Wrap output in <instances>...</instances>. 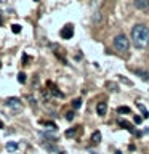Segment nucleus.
I'll use <instances>...</instances> for the list:
<instances>
[{
  "label": "nucleus",
  "instance_id": "ddd939ff",
  "mask_svg": "<svg viewBox=\"0 0 149 154\" xmlns=\"http://www.w3.org/2000/svg\"><path fill=\"white\" fill-rule=\"evenodd\" d=\"M18 82H21V84H24V82H26V74H24V72H19V75H18Z\"/></svg>",
  "mask_w": 149,
  "mask_h": 154
},
{
  "label": "nucleus",
  "instance_id": "9d476101",
  "mask_svg": "<svg viewBox=\"0 0 149 154\" xmlns=\"http://www.w3.org/2000/svg\"><path fill=\"white\" fill-rule=\"evenodd\" d=\"M117 112L119 114H130V112H132V109H130L128 106H120V108L117 109Z\"/></svg>",
  "mask_w": 149,
  "mask_h": 154
},
{
  "label": "nucleus",
  "instance_id": "9b49d317",
  "mask_svg": "<svg viewBox=\"0 0 149 154\" xmlns=\"http://www.w3.org/2000/svg\"><path fill=\"white\" fill-rule=\"evenodd\" d=\"M119 125L120 127H125V128H128V130H132V125H130L127 120H119Z\"/></svg>",
  "mask_w": 149,
  "mask_h": 154
},
{
  "label": "nucleus",
  "instance_id": "4be33fe9",
  "mask_svg": "<svg viewBox=\"0 0 149 154\" xmlns=\"http://www.w3.org/2000/svg\"><path fill=\"white\" fill-rule=\"evenodd\" d=\"M0 67H2V63H0Z\"/></svg>",
  "mask_w": 149,
  "mask_h": 154
},
{
  "label": "nucleus",
  "instance_id": "6ab92c4d",
  "mask_svg": "<svg viewBox=\"0 0 149 154\" xmlns=\"http://www.w3.org/2000/svg\"><path fill=\"white\" fill-rule=\"evenodd\" d=\"M141 117H138V116H135V124H141Z\"/></svg>",
  "mask_w": 149,
  "mask_h": 154
},
{
  "label": "nucleus",
  "instance_id": "2eb2a0df",
  "mask_svg": "<svg viewBox=\"0 0 149 154\" xmlns=\"http://www.w3.org/2000/svg\"><path fill=\"white\" fill-rule=\"evenodd\" d=\"M80 106H82V100H75L74 104H72V108H74V109H79Z\"/></svg>",
  "mask_w": 149,
  "mask_h": 154
},
{
  "label": "nucleus",
  "instance_id": "39448f33",
  "mask_svg": "<svg viewBox=\"0 0 149 154\" xmlns=\"http://www.w3.org/2000/svg\"><path fill=\"white\" fill-rule=\"evenodd\" d=\"M147 7H149V0H135V8L146 10Z\"/></svg>",
  "mask_w": 149,
  "mask_h": 154
},
{
  "label": "nucleus",
  "instance_id": "7ed1b4c3",
  "mask_svg": "<svg viewBox=\"0 0 149 154\" xmlns=\"http://www.w3.org/2000/svg\"><path fill=\"white\" fill-rule=\"evenodd\" d=\"M7 106L10 109H13V111H19L23 104H21V100L19 98H8L7 100Z\"/></svg>",
  "mask_w": 149,
  "mask_h": 154
},
{
  "label": "nucleus",
  "instance_id": "f03ea898",
  "mask_svg": "<svg viewBox=\"0 0 149 154\" xmlns=\"http://www.w3.org/2000/svg\"><path fill=\"white\" fill-rule=\"evenodd\" d=\"M114 48L119 53H127L130 48V38L125 34H119L114 37Z\"/></svg>",
  "mask_w": 149,
  "mask_h": 154
},
{
  "label": "nucleus",
  "instance_id": "1a4fd4ad",
  "mask_svg": "<svg viewBox=\"0 0 149 154\" xmlns=\"http://www.w3.org/2000/svg\"><path fill=\"white\" fill-rule=\"evenodd\" d=\"M101 141V133L99 132H95L93 135H91V143L96 144V143H99Z\"/></svg>",
  "mask_w": 149,
  "mask_h": 154
},
{
  "label": "nucleus",
  "instance_id": "4468645a",
  "mask_svg": "<svg viewBox=\"0 0 149 154\" xmlns=\"http://www.w3.org/2000/svg\"><path fill=\"white\" fill-rule=\"evenodd\" d=\"M101 21V11H96L93 16V23H99Z\"/></svg>",
  "mask_w": 149,
  "mask_h": 154
},
{
  "label": "nucleus",
  "instance_id": "20e7f679",
  "mask_svg": "<svg viewBox=\"0 0 149 154\" xmlns=\"http://www.w3.org/2000/svg\"><path fill=\"white\" fill-rule=\"evenodd\" d=\"M72 35H74V27H72L71 24H66V26L61 29V37L67 40V38H72Z\"/></svg>",
  "mask_w": 149,
  "mask_h": 154
},
{
  "label": "nucleus",
  "instance_id": "f8f14e48",
  "mask_svg": "<svg viewBox=\"0 0 149 154\" xmlns=\"http://www.w3.org/2000/svg\"><path fill=\"white\" fill-rule=\"evenodd\" d=\"M11 31H13L14 34H19V32H21V26H19V24H13V26H11Z\"/></svg>",
  "mask_w": 149,
  "mask_h": 154
},
{
  "label": "nucleus",
  "instance_id": "412c9836",
  "mask_svg": "<svg viewBox=\"0 0 149 154\" xmlns=\"http://www.w3.org/2000/svg\"><path fill=\"white\" fill-rule=\"evenodd\" d=\"M34 2H40V0H34Z\"/></svg>",
  "mask_w": 149,
  "mask_h": 154
},
{
  "label": "nucleus",
  "instance_id": "dca6fc26",
  "mask_svg": "<svg viewBox=\"0 0 149 154\" xmlns=\"http://www.w3.org/2000/svg\"><path fill=\"white\" fill-rule=\"evenodd\" d=\"M45 127H48V130H55L56 125L53 124V122H45Z\"/></svg>",
  "mask_w": 149,
  "mask_h": 154
},
{
  "label": "nucleus",
  "instance_id": "f257e3e1",
  "mask_svg": "<svg viewBox=\"0 0 149 154\" xmlns=\"http://www.w3.org/2000/svg\"><path fill=\"white\" fill-rule=\"evenodd\" d=\"M132 42L139 50L149 48V27L144 24H136L132 27Z\"/></svg>",
  "mask_w": 149,
  "mask_h": 154
},
{
  "label": "nucleus",
  "instance_id": "aec40b11",
  "mask_svg": "<svg viewBox=\"0 0 149 154\" xmlns=\"http://www.w3.org/2000/svg\"><path fill=\"white\" fill-rule=\"evenodd\" d=\"M67 137H72V135H75V130H69V132H66Z\"/></svg>",
  "mask_w": 149,
  "mask_h": 154
},
{
  "label": "nucleus",
  "instance_id": "423d86ee",
  "mask_svg": "<svg viewBox=\"0 0 149 154\" xmlns=\"http://www.w3.org/2000/svg\"><path fill=\"white\" fill-rule=\"evenodd\" d=\"M96 112H98V116H106V112H108V104L106 103H98V106H96Z\"/></svg>",
  "mask_w": 149,
  "mask_h": 154
},
{
  "label": "nucleus",
  "instance_id": "f3484780",
  "mask_svg": "<svg viewBox=\"0 0 149 154\" xmlns=\"http://www.w3.org/2000/svg\"><path fill=\"white\" fill-rule=\"evenodd\" d=\"M66 119L67 120H72V119H74V112H67L66 114Z\"/></svg>",
  "mask_w": 149,
  "mask_h": 154
},
{
  "label": "nucleus",
  "instance_id": "6e6552de",
  "mask_svg": "<svg viewBox=\"0 0 149 154\" xmlns=\"http://www.w3.org/2000/svg\"><path fill=\"white\" fill-rule=\"evenodd\" d=\"M135 74L136 75H139L143 80H147L149 79V72H146V71H139V69H135Z\"/></svg>",
  "mask_w": 149,
  "mask_h": 154
},
{
  "label": "nucleus",
  "instance_id": "a211bd4d",
  "mask_svg": "<svg viewBox=\"0 0 149 154\" xmlns=\"http://www.w3.org/2000/svg\"><path fill=\"white\" fill-rule=\"evenodd\" d=\"M108 87H109V88H114V91H117V85H115V84H111V82H109Z\"/></svg>",
  "mask_w": 149,
  "mask_h": 154
},
{
  "label": "nucleus",
  "instance_id": "0eeeda50",
  "mask_svg": "<svg viewBox=\"0 0 149 154\" xmlns=\"http://www.w3.org/2000/svg\"><path fill=\"white\" fill-rule=\"evenodd\" d=\"M18 148H19V144H18L16 141H10V143H7V149H8L10 152H14Z\"/></svg>",
  "mask_w": 149,
  "mask_h": 154
}]
</instances>
